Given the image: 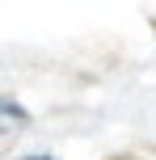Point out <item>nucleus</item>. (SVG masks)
I'll use <instances>...</instances> for the list:
<instances>
[{"mask_svg":"<svg viewBox=\"0 0 156 160\" xmlns=\"http://www.w3.org/2000/svg\"><path fill=\"white\" fill-rule=\"evenodd\" d=\"M25 122H30V114H25L21 105H17V101L0 97V131H21Z\"/></svg>","mask_w":156,"mask_h":160,"instance_id":"nucleus-1","label":"nucleus"}]
</instances>
